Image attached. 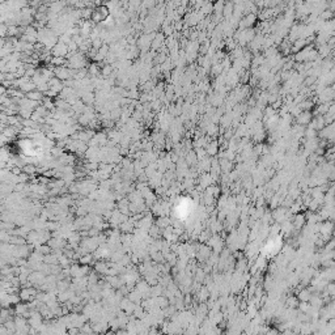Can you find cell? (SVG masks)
Wrapping results in <instances>:
<instances>
[{
    "label": "cell",
    "instance_id": "obj_2",
    "mask_svg": "<svg viewBox=\"0 0 335 335\" xmlns=\"http://www.w3.org/2000/svg\"><path fill=\"white\" fill-rule=\"evenodd\" d=\"M305 224V216L304 215H297L296 216V220H293V226H296V228H301V226H304Z\"/></svg>",
    "mask_w": 335,
    "mask_h": 335
},
{
    "label": "cell",
    "instance_id": "obj_5",
    "mask_svg": "<svg viewBox=\"0 0 335 335\" xmlns=\"http://www.w3.org/2000/svg\"><path fill=\"white\" fill-rule=\"evenodd\" d=\"M287 304H288L289 308H296L298 305V300H297V297H289Z\"/></svg>",
    "mask_w": 335,
    "mask_h": 335
},
{
    "label": "cell",
    "instance_id": "obj_1",
    "mask_svg": "<svg viewBox=\"0 0 335 335\" xmlns=\"http://www.w3.org/2000/svg\"><path fill=\"white\" fill-rule=\"evenodd\" d=\"M310 121H312V114H310L309 110H304L297 115V123L298 126L302 125H309Z\"/></svg>",
    "mask_w": 335,
    "mask_h": 335
},
{
    "label": "cell",
    "instance_id": "obj_4",
    "mask_svg": "<svg viewBox=\"0 0 335 335\" xmlns=\"http://www.w3.org/2000/svg\"><path fill=\"white\" fill-rule=\"evenodd\" d=\"M207 152H208L210 155H216V152H218V143H211V144L208 145V149H207Z\"/></svg>",
    "mask_w": 335,
    "mask_h": 335
},
{
    "label": "cell",
    "instance_id": "obj_3",
    "mask_svg": "<svg viewBox=\"0 0 335 335\" xmlns=\"http://www.w3.org/2000/svg\"><path fill=\"white\" fill-rule=\"evenodd\" d=\"M298 298L301 300V301H308L309 298H312V295H310V291L309 289H304L300 292L298 295Z\"/></svg>",
    "mask_w": 335,
    "mask_h": 335
}]
</instances>
